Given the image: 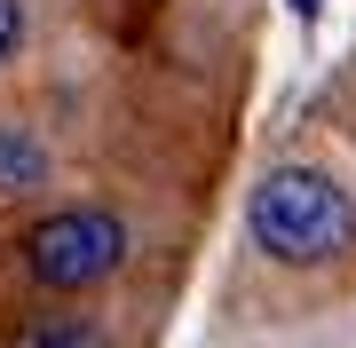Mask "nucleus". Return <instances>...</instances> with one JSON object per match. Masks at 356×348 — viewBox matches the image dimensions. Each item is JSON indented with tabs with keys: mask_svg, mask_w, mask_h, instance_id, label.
I'll return each instance as SVG.
<instances>
[{
	"mask_svg": "<svg viewBox=\"0 0 356 348\" xmlns=\"http://www.w3.org/2000/svg\"><path fill=\"white\" fill-rule=\"evenodd\" d=\"M293 8H301V16H317V8H325V0H293Z\"/></svg>",
	"mask_w": 356,
	"mask_h": 348,
	"instance_id": "nucleus-6",
	"label": "nucleus"
},
{
	"mask_svg": "<svg viewBox=\"0 0 356 348\" xmlns=\"http://www.w3.org/2000/svg\"><path fill=\"white\" fill-rule=\"evenodd\" d=\"M24 261H32L40 285H56V293H88V285H103L127 261V222L103 214V206H64V214H48L24 238Z\"/></svg>",
	"mask_w": 356,
	"mask_h": 348,
	"instance_id": "nucleus-2",
	"label": "nucleus"
},
{
	"mask_svg": "<svg viewBox=\"0 0 356 348\" xmlns=\"http://www.w3.org/2000/svg\"><path fill=\"white\" fill-rule=\"evenodd\" d=\"M16 40H24V0H0V64L16 56Z\"/></svg>",
	"mask_w": 356,
	"mask_h": 348,
	"instance_id": "nucleus-5",
	"label": "nucleus"
},
{
	"mask_svg": "<svg viewBox=\"0 0 356 348\" xmlns=\"http://www.w3.org/2000/svg\"><path fill=\"white\" fill-rule=\"evenodd\" d=\"M32 182H40V151L8 127L0 135V190H32Z\"/></svg>",
	"mask_w": 356,
	"mask_h": 348,
	"instance_id": "nucleus-3",
	"label": "nucleus"
},
{
	"mask_svg": "<svg viewBox=\"0 0 356 348\" xmlns=\"http://www.w3.org/2000/svg\"><path fill=\"white\" fill-rule=\"evenodd\" d=\"M16 348H103V340L88 333V324H72V317H48V324H24Z\"/></svg>",
	"mask_w": 356,
	"mask_h": 348,
	"instance_id": "nucleus-4",
	"label": "nucleus"
},
{
	"mask_svg": "<svg viewBox=\"0 0 356 348\" xmlns=\"http://www.w3.org/2000/svg\"><path fill=\"white\" fill-rule=\"evenodd\" d=\"M254 245L277 261H341L356 245V206L341 198V182L317 174V167H277L254 182Z\"/></svg>",
	"mask_w": 356,
	"mask_h": 348,
	"instance_id": "nucleus-1",
	"label": "nucleus"
}]
</instances>
